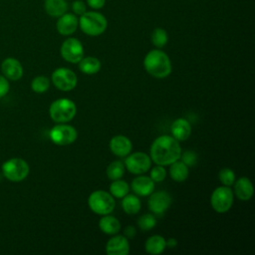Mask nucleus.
I'll use <instances>...</instances> for the list:
<instances>
[{
	"mask_svg": "<svg viewBox=\"0 0 255 255\" xmlns=\"http://www.w3.org/2000/svg\"><path fill=\"white\" fill-rule=\"evenodd\" d=\"M181 146L172 135H160L156 137L150 146V158L159 165H169L180 159Z\"/></svg>",
	"mask_w": 255,
	"mask_h": 255,
	"instance_id": "1",
	"label": "nucleus"
},
{
	"mask_svg": "<svg viewBox=\"0 0 255 255\" xmlns=\"http://www.w3.org/2000/svg\"><path fill=\"white\" fill-rule=\"evenodd\" d=\"M145 71L156 79H163L171 73V62L169 57L161 50L149 51L143 60Z\"/></svg>",
	"mask_w": 255,
	"mask_h": 255,
	"instance_id": "2",
	"label": "nucleus"
},
{
	"mask_svg": "<svg viewBox=\"0 0 255 255\" xmlns=\"http://www.w3.org/2000/svg\"><path fill=\"white\" fill-rule=\"evenodd\" d=\"M79 26L81 30L89 36L95 37L103 34L107 27V18L97 11H86L79 18Z\"/></svg>",
	"mask_w": 255,
	"mask_h": 255,
	"instance_id": "3",
	"label": "nucleus"
},
{
	"mask_svg": "<svg viewBox=\"0 0 255 255\" xmlns=\"http://www.w3.org/2000/svg\"><path fill=\"white\" fill-rule=\"evenodd\" d=\"M77 113V107L75 103L66 98L58 99L54 101L49 108V114L51 119L58 124H66L74 119Z\"/></svg>",
	"mask_w": 255,
	"mask_h": 255,
	"instance_id": "4",
	"label": "nucleus"
},
{
	"mask_svg": "<svg viewBox=\"0 0 255 255\" xmlns=\"http://www.w3.org/2000/svg\"><path fill=\"white\" fill-rule=\"evenodd\" d=\"M89 207L93 212L99 215L110 214L116 206L114 196L105 190L93 191L88 198Z\"/></svg>",
	"mask_w": 255,
	"mask_h": 255,
	"instance_id": "5",
	"label": "nucleus"
},
{
	"mask_svg": "<svg viewBox=\"0 0 255 255\" xmlns=\"http://www.w3.org/2000/svg\"><path fill=\"white\" fill-rule=\"evenodd\" d=\"M29 171V164L26 160L20 157L10 158L2 164V174L12 182L24 180L28 176Z\"/></svg>",
	"mask_w": 255,
	"mask_h": 255,
	"instance_id": "6",
	"label": "nucleus"
},
{
	"mask_svg": "<svg viewBox=\"0 0 255 255\" xmlns=\"http://www.w3.org/2000/svg\"><path fill=\"white\" fill-rule=\"evenodd\" d=\"M211 207L218 213L227 212L233 204V191L230 186H219L215 188L210 196Z\"/></svg>",
	"mask_w": 255,
	"mask_h": 255,
	"instance_id": "7",
	"label": "nucleus"
},
{
	"mask_svg": "<svg viewBox=\"0 0 255 255\" xmlns=\"http://www.w3.org/2000/svg\"><path fill=\"white\" fill-rule=\"evenodd\" d=\"M50 138L57 145H69L73 143L78 136L77 129L70 125L58 124L50 130Z\"/></svg>",
	"mask_w": 255,
	"mask_h": 255,
	"instance_id": "8",
	"label": "nucleus"
},
{
	"mask_svg": "<svg viewBox=\"0 0 255 255\" xmlns=\"http://www.w3.org/2000/svg\"><path fill=\"white\" fill-rule=\"evenodd\" d=\"M125 167L133 174H143L146 172L151 165V158L144 152L135 151L126 156L124 161Z\"/></svg>",
	"mask_w": 255,
	"mask_h": 255,
	"instance_id": "9",
	"label": "nucleus"
},
{
	"mask_svg": "<svg viewBox=\"0 0 255 255\" xmlns=\"http://www.w3.org/2000/svg\"><path fill=\"white\" fill-rule=\"evenodd\" d=\"M62 58L72 64H78L84 57V47L77 38L66 39L60 48Z\"/></svg>",
	"mask_w": 255,
	"mask_h": 255,
	"instance_id": "10",
	"label": "nucleus"
},
{
	"mask_svg": "<svg viewBox=\"0 0 255 255\" xmlns=\"http://www.w3.org/2000/svg\"><path fill=\"white\" fill-rule=\"evenodd\" d=\"M52 83L63 92H69L76 88L78 79L76 74L68 68H58L52 74Z\"/></svg>",
	"mask_w": 255,
	"mask_h": 255,
	"instance_id": "11",
	"label": "nucleus"
},
{
	"mask_svg": "<svg viewBox=\"0 0 255 255\" xmlns=\"http://www.w3.org/2000/svg\"><path fill=\"white\" fill-rule=\"evenodd\" d=\"M172 198L170 194L164 190L151 192L148 198V208L155 215H163L171 205Z\"/></svg>",
	"mask_w": 255,
	"mask_h": 255,
	"instance_id": "12",
	"label": "nucleus"
},
{
	"mask_svg": "<svg viewBox=\"0 0 255 255\" xmlns=\"http://www.w3.org/2000/svg\"><path fill=\"white\" fill-rule=\"evenodd\" d=\"M79 27V18L74 13H65L58 17L56 23V29L59 34L63 36H69L76 32Z\"/></svg>",
	"mask_w": 255,
	"mask_h": 255,
	"instance_id": "13",
	"label": "nucleus"
},
{
	"mask_svg": "<svg viewBox=\"0 0 255 255\" xmlns=\"http://www.w3.org/2000/svg\"><path fill=\"white\" fill-rule=\"evenodd\" d=\"M1 72L9 81H18L23 76V67L17 59L6 58L1 63Z\"/></svg>",
	"mask_w": 255,
	"mask_h": 255,
	"instance_id": "14",
	"label": "nucleus"
},
{
	"mask_svg": "<svg viewBox=\"0 0 255 255\" xmlns=\"http://www.w3.org/2000/svg\"><path fill=\"white\" fill-rule=\"evenodd\" d=\"M111 151L120 157H126L132 149V143L126 135L118 134L111 138L109 143Z\"/></svg>",
	"mask_w": 255,
	"mask_h": 255,
	"instance_id": "15",
	"label": "nucleus"
},
{
	"mask_svg": "<svg viewBox=\"0 0 255 255\" xmlns=\"http://www.w3.org/2000/svg\"><path fill=\"white\" fill-rule=\"evenodd\" d=\"M106 252L108 255H128L129 253V243L125 235H115L107 245Z\"/></svg>",
	"mask_w": 255,
	"mask_h": 255,
	"instance_id": "16",
	"label": "nucleus"
},
{
	"mask_svg": "<svg viewBox=\"0 0 255 255\" xmlns=\"http://www.w3.org/2000/svg\"><path fill=\"white\" fill-rule=\"evenodd\" d=\"M131 189L136 195L148 196L154 189V182L149 176L138 174L131 181Z\"/></svg>",
	"mask_w": 255,
	"mask_h": 255,
	"instance_id": "17",
	"label": "nucleus"
},
{
	"mask_svg": "<svg viewBox=\"0 0 255 255\" xmlns=\"http://www.w3.org/2000/svg\"><path fill=\"white\" fill-rule=\"evenodd\" d=\"M234 185V192L237 198L242 201H248L254 193V187L251 180L246 177L242 176L233 183Z\"/></svg>",
	"mask_w": 255,
	"mask_h": 255,
	"instance_id": "18",
	"label": "nucleus"
},
{
	"mask_svg": "<svg viewBox=\"0 0 255 255\" xmlns=\"http://www.w3.org/2000/svg\"><path fill=\"white\" fill-rule=\"evenodd\" d=\"M170 129L171 134L175 139H177L178 141L185 140L190 136L191 125L187 120L183 118H178L171 124Z\"/></svg>",
	"mask_w": 255,
	"mask_h": 255,
	"instance_id": "19",
	"label": "nucleus"
},
{
	"mask_svg": "<svg viewBox=\"0 0 255 255\" xmlns=\"http://www.w3.org/2000/svg\"><path fill=\"white\" fill-rule=\"evenodd\" d=\"M99 227L102 232L108 235H116L121 229V223L118 218L115 216L106 214L99 221Z\"/></svg>",
	"mask_w": 255,
	"mask_h": 255,
	"instance_id": "20",
	"label": "nucleus"
},
{
	"mask_svg": "<svg viewBox=\"0 0 255 255\" xmlns=\"http://www.w3.org/2000/svg\"><path fill=\"white\" fill-rule=\"evenodd\" d=\"M144 248L148 254H161L166 248V240L161 235L149 236L144 243Z\"/></svg>",
	"mask_w": 255,
	"mask_h": 255,
	"instance_id": "21",
	"label": "nucleus"
},
{
	"mask_svg": "<svg viewBox=\"0 0 255 255\" xmlns=\"http://www.w3.org/2000/svg\"><path fill=\"white\" fill-rule=\"evenodd\" d=\"M44 8L51 17H60L68 10V3L66 0H45Z\"/></svg>",
	"mask_w": 255,
	"mask_h": 255,
	"instance_id": "22",
	"label": "nucleus"
},
{
	"mask_svg": "<svg viewBox=\"0 0 255 255\" xmlns=\"http://www.w3.org/2000/svg\"><path fill=\"white\" fill-rule=\"evenodd\" d=\"M79 64V69L83 74L86 75H94L97 74L101 70V62L98 58L88 56V57H83L82 60L78 63Z\"/></svg>",
	"mask_w": 255,
	"mask_h": 255,
	"instance_id": "23",
	"label": "nucleus"
},
{
	"mask_svg": "<svg viewBox=\"0 0 255 255\" xmlns=\"http://www.w3.org/2000/svg\"><path fill=\"white\" fill-rule=\"evenodd\" d=\"M169 175L176 182L184 181L189 174L188 166L181 160H176L169 164Z\"/></svg>",
	"mask_w": 255,
	"mask_h": 255,
	"instance_id": "24",
	"label": "nucleus"
},
{
	"mask_svg": "<svg viewBox=\"0 0 255 255\" xmlns=\"http://www.w3.org/2000/svg\"><path fill=\"white\" fill-rule=\"evenodd\" d=\"M122 207L127 214L134 215L139 212L141 202L135 194H127L122 199Z\"/></svg>",
	"mask_w": 255,
	"mask_h": 255,
	"instance_id": "25",
	"label": "nucleus"
},
{
	"mask_svg": "<svg viewBox=\"0 0 255 255\" xmlns=\"http://www.w3.org/2000/svg\"><path fill=\"white\" fill-rule=\"evenodd\" d=\"M125 163L121 160L112 161L107 167V175L111 180L120 179L125 174Z\"/></svg>",
	"mask_w": 255,
	"mask_h": 255,
	"instance_id": "26",
	"label": "nucleus"
},
{
	"mask_svg": "<svg viewBox=\"0 0 255 255\" xmlns=\"http://www.w3.org/2000/svg\"><path fill=\"white\" fill-rule=\"evenodd\" d=\"M129 187L128 184L125 181L120 179L113 180L110 185V193L116 198H123L125 195L128 193Z\"/></svg>",
	"mask_w": 255,
	"mask_h": 255,
	"instance_id": "27",
	"label": "nucleus"
},
{
	"mask_svg": "<svg viewBox=\"0 0 255 255\" xmlns=\"http://www.w3.org/2000/svg\"><path fill=\"white\" fill-rule=\"evenodd\" d=\"M151 43L154 47L160 49L164 47L168 42V35L167 32L162 28H155L150 35Z\"/></svg>",
	"mask_w": 255,
	"mask_h": 255,
	"instance_id": "28",
	"label": "nucleus"
},
{
	"mask_svg": "<svg viewBox=\"0 0 255 255\" xmlns=\"http://www.w3.org/2000/svg\"><path fill=\"white\" fill-rule=\"evenodd\" d=\"M49 87H50V80L45 76H37L31 82V89L37 94H42L47 92Z\"/></svg>",
	"mask_w": 255,
	"mask_h": 255,
	"instance_id": "29",
	"label": "nucleus"
},
{
	"mask_svg": "<svg viewBox=\"0 0 255 255\" xmlns=\"http://www.w3.org/2000/svg\"><path fill=\"white\" fill-rule=\"evenodd\" d=\"M155 224H156V219L154 215L150 213L143 214L137 219V226L142 231H148L152 229L155 226Z\"/></svg>",
	"mask_w": 255,
	"mask_h": 255,
	"instance_id": "30",
	"label": "nucleus"
},
{
	"mask_svg": "<svg viewBox=\"0 0 255 255\" xmlns=\"http://www.w3.org/2000/svg\"><path fill=\"white\" fill-rule=\"evenodd\" d=\"M218 177L220 182L225 186H231L235 181V173L229 167H223L222 169H220Z\"/></svg>",
	"mask_w": 255,
	"mask_h": 255,
	"instance_id": "31",
	"label": "nucleus"
},
{
	"mask_svg": "<svg viewBox=\"0 0 255 255\" xmlns=\"http://www.w3.org/2000/svg\"><path fill=\"white\" fill-rule=\"evenodd\" d=\"M149 177L153 180V182H161L165 179L166 177V170L163 167V165H155L151 168Z\"/></svg>",
	"mask_w": 255,
	"mask_h": 255,
	"instance_id": "32",
	"label": "nucleus"
},
{
	"mask_svg": "<svg viewBox=\"0 0 255 255\" xmlns=\"http://www.w3.org/2000/svg\"><path fill=\"white\" fill-rule=\"evenodd\" d=\"M180 158H181V161L185 163L188 167L195 165L197 162V154L193 150H185L181 152Z\"/></svg>",
	"mask_w": 255,
	"mask_h": 255,
	"instance_id": "33",
	"label": "nucleus"
},
{
	"mask_svg": "<svg viewBox=\"0 0 255 255\" xmlns=\"http://www.w3.org/2000/svg\"><path fill=\"white\" fill-rule=\"evenodd\" d=\"M72 10L75 15L81 16L87 11V4L83 0H75L72 4Z\"/></svg>",
	"mask_w": 255,
	"mask_h": 255,
	"instance_id": "34",
	"label": "nucleus"
},
{
	"mask_svg": "<svg viewBox=\"0 0 255 255\" xmlns=\"http://www.w3.org/2000/svg\"><path fill=\"white\" fill-rule=\"evenodd\" d=\"M10 90L9 80L3 75H0V99L5 97Z\"/></svg>",
	"mask_w": 255,
	"mask_h": 255,
	"instance_id": "35",
	"label": "nucleus"
},
{
	"mask_svg": "<svg viewBox=\"0 0 255 255\" xmlns=\"http://www.w3.org/2000/svg\"><path fill=\"white\" fill-rule=\"evenodd\" d=\"M87 4L95 10H99L105 6L106 0H87Z\"/></svg>",
	"mask_w": 255,
	"mask_h": 255,
	"instance_id": "36",
	"label": "nucleus"
},
{
	"mask_svg": "<svg viewBox=\"0 0 255 255\" xmlns=\"http://www.w3.org/2000/svg\"><path fill=\"white\" fill-rule=\"evenodd\" d=\"M135 234H136V230H135V228H134L133 226L129 225V226H127V227L125 228L124 235H125L128 239L133 238V237L135 236Z\"/></svg>",
	"mask_w": 255,
	"mask_h": 255,
	"instance_id": "37",
	"label": "nucleus"
},
{
	"mask_svg": "<svg viewBox=\"0 0 255 255\" xmlns=\"http://www.w3.org/2000/svg\"><path fill=\"white\" fill-rule=\"evenodd\" d=\"M176 245H177V241H176V239L175 238H168L167 240H166V247H168V248H174V247H176Z\"/></svg>",
	"mask_w": 255,
	"mask_h": 255,
	"instance_id": "38",
	"label": "nucleus"
}]
</instances>
